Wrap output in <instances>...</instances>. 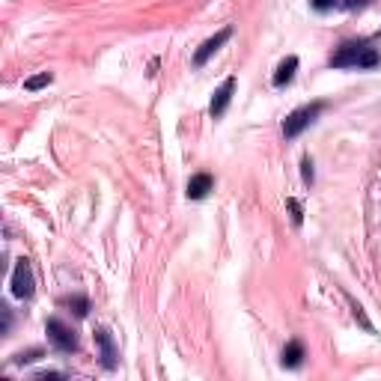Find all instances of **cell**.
<instances>
[{"label": "cell", "instance_id": "cell-9", "mask_svg": "<svg viewBox=\"0 0 381 381\" xmlns=\"http://www.w3.org/2000/svg\"><path fill=\"white\" fill-rule=\"evenodd\" d=\"M212 191V176L209 173H200L188 182V200H203V197Z\"/></svg>", "mask_w": 381, "mask_h": 381}, {"label": "cell", "instance_id": "cell-12", "mask_svg": "<svg viewBox=\"0 0 381 381\" xmlns=\"http://www.w3.org/2000/svg\"><path fill=\"white\" fill-rule=\"evenodd\" d=\"M51 80H54V75H51V72H42V75H36V78H30L24 87H27V90H42V87L51 84Z\"/></svg>", "mask_w": 381, "mask_h": 381}, {"label": "cell", "instance_id": "cell-7", "mask_svg": "<svg viewBox=\"0 0 381 381\" xmlns=\"http://www.w3.org/2000/svg\"><path fill=\"white\" fill-rule=\"evenodd\" d=\"M229 36H233V27H224L221 33H214L212 39H206L200 48H197V54H194V66H203V63H206V60H209L214 51H218V48H221V45H224Z\"/></svg>", "mask_w": 381, "mask_h": 381}, {"label": "cell", "instance_id": "cell-11", "mask_svg": "<svg viewBox=\"0 0 381 381\" xmlns=\"http://www.w3.org/2000/svg\"><path fill=\"white\" fill-rule=\"evenodd\" d=\"M345 301H349V307H352V313H355V319L363 325V330H370V334H372V325H370V319H367V313H363V307L355 301L352 295H345Z\"/></svg>", "mask_w": 381, "mask_h": 381}, {"label": "cell", "instance_id": "cell-3", "mask_svg": "<svg viewBox=\"0 0 381 381\" xmlns=\"http://www.w3.org/2000/svg\"><path fill=\"white\" fill-rule=\"evenodd\" d=\"M36 292V280H33V268H30V259H19L12 268V295L27 301Z\"/></svg>", "mask_w": 381, "mask_h": 381}, {"label": "cell", "instance_id": "cell-4", "mask_svg": "<svg viewBox=\"0 0 381 381\" xmlns=\"http://www.w3.org/2000/svg\"><path fill=\"white\" fill-rule=\"evenodd\" d=\"M45 330H48V337H51V343H54V349H60V352H78V334L75 330L66 325V322H60V319H48L45 322Z\"/></svg>", "mask_w": 381, "mask_h": 381}, {"label": "cell", "instance_id": "cell-17", "mask_svg": "<svg viewBox=\"0 0 381 381\" xmlns=\"http://www.w3.org/2000/svg\"><path fill=\"white\" fill-rule=\"evenodd\" d=\"M367 4H370V0H343V6H345V9H363Z\"/></svg>", "mask_w": 381, "mask_h": 381}, {"label": "cell", "instance_id": "cell-16", "mask_svg": "<svg viewBox=\"0 0 381 381\" xmlns=\"http://www.w3.org/2000/svg\"><path fill=\"white\" fill-rule=\"evenodd\" d=\"M330 6H334V0H313V9L316 12H328Z\"/></svg>", "mask_w": 381, "mask_h": 381}, {"label": "cell", "instance_id": "cell-18", "mask_svg": "<svg viewBox=\"0 0 381 381\" xmlns=\"http://www.w3.org/2000/svg\"><path fill=\"white\" fill-rule=\"evenodd\" d=\"M9 325H12V310L4 307V334H9Z\"/></svg>", "mask_w": 381, "mask_h": 381}, {"label": "cell", "instance_id": "cell-6", "mask_svg": "<svg viewBox=\"0 0 381 381\" xmlns=\"http://www.w3.org/2000/svg\"><path fill=\"white\" fill-rule=\"evenodd\" d=\"M95 343L98 352H102V367L105 370H117V345H113V337L108 328H95Z\"/></svg>", "mask_w": 381, "mask_h": 381}, {"label": "cell", "instance_id": "cell-1", "mask_svg": "<svg viewBox=\"0 0 381 381\" xmlns=\"http://www.w3.org/2000/svg\"><path fill=\"white\" fill-rule=\"evenodd\" d=\"M330 66H334V69H349V66L372 69V66H378V51L370 42H343L337 48V54L330 57Z\"/></svg>", "mask_w": 381, "mask_h": 381}, {"label": "cell", "instance_id": "cell-2", "mask_svg": "<svg viewBox=\"0 0 381 381\" xmlns=\"http://www.w3.org/2000/svg\"><path fill=\"white\" fill-rule=\"evenodd\" d=\"M325 110V102H313V105H301V108H295L289 117H286V122H283V135L292 140V137H298L301 131L307 128V125H313L319 120V113Z\"/></svg>", "mask_w": 381, "mask_h": 381}, {"label": "cell", "instance_id": "cell-10", "mask_svg": "<svg viewBox=\"0 0 381 381\" xmlns=\"http://www.w3.org/2000/svg\"><path fill=\"white\" fill-rule=\"evenodd\" d=\"M295 72H298V57H286L274 72V87H286L289 80L295 78Z\"/></svg>", "mask_w": 381, "mask_h": 381}, {"label": "cell", "instance_id": "cell-15", "mask_svg": "<svg viewBox=\"0 0 381 381\" xmlns=\"http://www.w3.org/2000/svg\"><path fill=\"white\" fill-rule=\"evenodd\" d=\"M39 355H42V352H39V349H33V352H27V355H24V352H21V355H19V357H15V363H30V360H36V357H39Z\"/></svg>", "mask_w": 381, "mask_h": 381}, {"label": "cell", "instance_id": "cell-13", "mask_svg": "<svg viewBox=\"0 0 381 381\" xmlns=\"http://www.w3.org/2000/svg\"><path fill=\"white\" fill-rule=\"evenodd\" d=\"M66 304H69V307L75 310V316H80V319H84L87 313H90V301H87V298H69Z\"/></svg>", "mask_w": 381, "mask_h": 381}, {"label": "cell", "instance_id": "cell-8", "mask_svg": "<svg viewBox=\"0 0 381 381\" xmlns=\"http://www.w3.org/2000/svg\"><path fill=\"white\" fill-rule=\"evenodd\" d=\"M304 357H307V355H304V345L298 343V340H292L286 349H283V355H280V363H283L286 370H298V367L304 363Z\"/></svg>", "mask_w": 381, "mask_h": 381}, {"label": "cell", "instance_id": "cell-19", "mask_svg": "<svg viewBox=\"0 0 381 381\" xmlns=\"http://www.w3.org/2000/svg\"><path fill=\"white\" fill-rule=\"evenodd\" d=\"M289 206H292V218H295V224H301V206H298L295 200H289Z\"/></svg>", "mask_w": 381, "mask_h": 381}, {"label": "cell", "instance_id": "cell-5", "mask_svg": "<svg viewBox=\"0 0 381 381\" xmlns=\"http://www.w3.org/2000/svg\"><path fill=\"white\" fill-rule=\"evenodd\" d=\"M233 93H236V78H226L224 84L214 90V95H212V105H209V113L214 120L218 117H224L226 113V108H229V98H233Z\"/></svg>", "mask_w": 381, "mask_h": 381}, {"label": "cell", "instance_id": "cell-14", "mask_svg": "<svg viewBox=\"0 0 381 381\" xmlns=\"http://www.w3.org/2000/svg\"><path fill=\"white\" fill-rule=\"evenodd\" d=\"M301 167H304V182H307V185H313V161L304 158V161H301Z\"/></svg>", "mask_w": 381, "mask_h": 381}]
</instances>
